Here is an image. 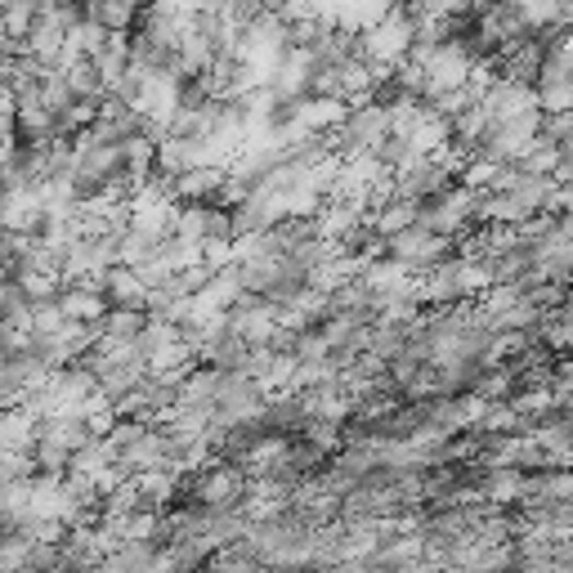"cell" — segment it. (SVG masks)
Masks as SVG:
<instances>
[{"label": "cell", "mask_w": 573, "mask_h": 573, "mask_svg": "<svg viewBox=\"0 0 573 573\" xmlns=\"http://www.w3.org/2000/svg\"><path fill=\"white\" fill-rule=\"evenodd\" d=\"M412 40H417V19L408 5H395L381 23H372L367 32H359V50L372 63V72L386 81L390 72H399L412 55Z\"/></svg>", "instance_id": "obj_1"}, {"label": "cell", "mask_w": 573, "mask_h": 573, "mask_svg": "<svg viewBox=\"0 0 573 573\" xmlns=\"http://www.w3.org/2000/svg\"><path fill=\"white\" fill-rule=\"evenodd\" d=\"M493 286V269L480 265L475 256H444L435 269H425L421 278V301H435V305H453V301H466L475 292Z\"/></svg>", "instance_id": "obj_2"}, {"label": "cell", "mask_w": 573, "mask_h": 573, "mask_svg": "<svg viewBox=\"0 0 573 573\" xmlns=\"http://www.w3.org/2000/svg\"><path fill=\"white\" fill-rule=\"evenodd\" d=\"M386 135H390V104H381V100H359V104L341 117V126H337V149H341V157L376 153Z\"/></svg>", "instance_id": "obj_3"}, {"label": "cell", "mask_w": 573, "mask_h": 573, "mask_svg": "<svg viewBox=\"0 0 573 573\" xmlns=\"http://www.w3.org/2000/svg\"><path fill=\"white\" fill-rule=\"evenodd\" d=\"M453 166H457V162L448 157V149H440V153H417V157H408L404 166H395V194H399V198H412V202L435 198V194H444V188H448Z\"/></svg>", "instance_id": "obj_4"}, {"label": "cell", "mask_w": 573, "mask_h": 573, "mask_svg": "<svg viewBox=\"0 0 573 573\" xmlns=\"http://www.w3.org/2000/svg\"><path fill=\"white\" fill-rule=\"evenodd\" d=\"M386 252H390V260H399L404 269H412V273H425V269H435L448 252H453V237H444V233H435L430 224H408V229H399L395 237H386Z\"/></svg>", "instance_id": "obj_5"}, {"label": "cell", "mask_w": 573, "mask_h": 573, "mask_svg": "<svg viewBox=\"0 0 573 573\" xmlns=\"http://www.w3.org/2000/svg\"><path fill=\"white\" fill-rule=\"evenodd\" d=\"M470 220H475V194L470 188H444V194L421 202V224L453 237V243L470 229Z\"/></svg>", "instance_id": "obj_6"}, {"label": "cell", "mask_w": 573, "mask_h": 573, "mask_svg": "<svg viewBox=\"0 0 573 573\" xmlns=\"http://www.w3.org/2000/svg\"><path fill=\"white\" fill-rule=\"evenodd\" d=\"M247 493V480L233 466H207L194 480V502L211 506V511H233Z\"/></svg>", "instance_id": "obj_7"}, {"label": "cell", "mask_w": 573, "mask_h": 573, "mask_svg": "<svg viewBox=\"0 0 573 573\" xmlns=\"http://www.w3.org/2000/svg\"><path fill=\"white\" fill-rule=\"evenodd\" d=\"M100 286H104L108 305H126V309H149V292H153V286L143 282V273H139L135 265H126V260L108 265V269L100 273Z\"/></svg>", "instance_id": "obj_8"}, {"label": "cell", "mask_w": 573, "mask_h": 573, "mask_svg": "<svg viewBox=\"0 0 573 573\" xmlns=\"http://www.w3.org/2000/svg\"><path fill=\"white\" fill-rule=\"evenodd\" d=\"M511 10L524 19L529 32H551V27H564V0H511Z\"/></svg>", "instance_id": "obj_9"}, {"label": "cell", "mask_w": 573, "mask_h": 573, "mask_svg": "<svg viewBox=\"0 0 573 573\" xmlns=\"http://www.w3.org/2000/svg\"><path fill=\"white\" fill-rule=\"evenodd\" d=\"M143 323H149V309H126V305H108V314L100 318L104 341H139Z\"/></svg>", "instance_id": "obj_10"}, {"label": "cell", "mask_w": 573, "mask_h": 573, "mask_svg": "<svg viewBox=\"0 0 573 573\" xmlns=\"http://www.w3.org/2000/svg\"><path fill=\"white\" fill-rule=\"evenodd\" d=\"M85 14L94 23L113 27V32H126L135 23V14H139V0H85Z\"/></svg>", "instance_id": "obj_11"}, {"label": "cell", "mask_w": 573, "mask_h": 573, "mask_svg": "<svg viewBox=\"0 0 573 573\" xmlns=\"http://www.w3.org/2000/svg\"><path fill=\"white\" fill-rule=\"evenodd\" d=\"M32 457H36V470H55V475H68V470H72V448L59 444L55 435H36Z\"/></svg>", "instance_id": "obj_12"}, {"label": "cell", "mask_w": 573, "mask_h": 573, "mask_svg": "<svg viewBox=\"0 0 573 573\" xmlns=\"http://www.w3.org/2000/svg\"><path fill=\"white\" fill-rule=\"evenodd\" d=\"M519 489H524V484L515 480V475H511V470H493V475H489V480H484V493H489L493 502H506V498H515Z\"/></svg>", "instance_id": "obj_13"}]
</instances>
